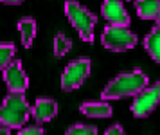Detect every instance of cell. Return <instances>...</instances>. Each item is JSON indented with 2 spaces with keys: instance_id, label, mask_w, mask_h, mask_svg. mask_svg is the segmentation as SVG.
<instances>
[{
  "instance_id": "obj_1",
  "label": "cell",
  "mask_w": 160,
  "mask_h": 135,
  "mask_svg": "<svg viewBox=\"0 0 160 135\" xmlns=\"http://www.w3.org/2000/svg\"><path fill=\"white\" fill-rule=\"evenodd\" d=\"M148 85H149V78H148L146 72H142V70L121 72L119 76H115L108 85L102 88L101 99L117 101V99L130 97V96H137Z\"/></svg>"
},
{
  "instance_id": "obj_2",
  "label": "cell",
  "mask_w": 160,
  "mask_h": 135,
  "mask_svg": "<svg viewBox=\"0 0 160 135\" xmlns=\"http://www.w3.org/2000/svg\"><path fill=\"white\" fill-rule=\"evenodd\" d=\"M31 117V106L23 92H9L0 105V122L11 130L23 128Z\"/></svg>"
},
{
  "instance_id": "obj_6",
  "label": "cell",
  "mask_w": 160,
  "mask_h": 135,
  "mask_svg": "<svg viewBox=\"0 0 160 135\" xmlns=\"http://www.w3.org/2000/svg\"><path fill=\"white\" fill-rule=\"evenodd\" d=\"M158 103H160V81H157L153 85H148L137 96H133V103H131L130 110L137 119H142V117H148L151 114Z\"/></svg>"
},
{
  "instance_id": "obj_8",
  "label": "cell",
  "mask_w": 160,
  "mask_h": 135,
  "mask_svg": "<svg viewBox=\"0 0 160 135\" xmlns=\"http://www.w3.org/2000/svg\"><path fill=\"white\" fill-rule=\"evenodd\" d=\"M102 18L112 25H130V14L124 9L122 0H102L101 4Z\"/></svg>"
},
{
  "instance_id": "obj_7",
  "label": "cell",
  "mask_w": 160,
  "mask_h": 135,
  "mask_svg": "<svg viewBox=\"0 0 160 135\" xmlns=\"http://www.w3.org/2000/svg\"><path fill=\"white\" fill-rule=\"evenodd\" d=\"M4 81L9 92H25L29 86V78L23 70L22 61L13 60L11 63L4 69Z\"/></svg>"
},
{
  "instance_id": "obj_18",
  "label": "cell",
  "mask_w": 160,
  "mask_h": 135,
  "mask_svg": "<svg viewBox=\"0 0 160 135\" xmlns=\"http://www.w3.org/2000/svg\"><path fill=\"white\" fill-rule=\"evenodd\" d=\"M106 135H124V128L119 126V124H113L106 130Z\"/></svg>"
},
{
  "instance_id": "obj_11",
  "label": "cell",
  "mask_w": 160,
  "mask_h": 135,
  "mask_svg": "<svg viewBox=\"0 0 160 135\" xmlns=\"http://www.w3.org/2000/svg\"><path fill=\"white\" fill-rule=\"evenodd\" d=\"M36 20L31 18V16H23L18 20V31H20V36H22V45L25 49H31L32 47V42L36 38Z\"/></svg>"
},
{
  "instance_id": "obj_17",
  "label": "cell",
  "mask_w": 160,
  "mask_h": 135,
  "mask_svg": "<svg viewBox=\"0 0 160 135\" xmlns=\"http://www.w3.org/2000/svg\"><path fill=\"white\" fill-rule=\"evenodd\" d=\"M18 132L22 135H42L43 133V128H42V124H32V126H23Z\"/></svg>"
},
{
  "instance_id": "obj_5",
  "label": "cell",
  "mask_w": 160,
  "mask_h": 135,
  "mask_svg": "<svg viewBox=\"0 0 160 135\" xmlns=\"http://www.w3.org/2000/svg\"><path fill=\"white\" fill-rule=\"evenodd\" d=\"M90 69H92V61L87 56L76 58L74 61H70L61 74V90L70 92V90L79 88L90 76Z\"/></svg>"
},
{
  "instance_id": "obj_15",
  "label": "cell",
  "mask_w": 160,
  "mask_h": 135,
  "mask_svg": "<svg viewBox=\"0 0 160 135\" xmlns=\"http://www.w3.org/2000/svg\"><path fill=\"white\" fill-rule=\"evenodd\" d=\"M15 52H16V47L13 43H0V70H4L13 60H15Z\"/></svg>"
},
{
  "instance_id": "obj_14",
  "label": "cell",
  "mask_w": 160,
  "mask_h": 135,
  "mask_svg": "<svg viewBox=\"0 0 160 135\" xmlns=\"http://www.w3.org/2000/svg\"><path fill=\"white\" fill-rule=\"evenodd\" d=\"M70 49H72V42L67 38L65 33H58L54 36V56L56 58H63Z\"/></svg>"
},
{
  "instance_id": "obj_12",
  "label": "cell",
  "mask_w": 160,
  "mask_h": 135,
  "mask_svg": "<svg viewBox=\"0 0 160 135\" xmlns=\"http://www.w3.org/2000/svg\"><path fill=\"white\" fill-rule=\"evenodd\" d=\"M138 18L142 20H157L160 14V0H135Z\"/></svg>"
},
{
  "instance_id": "obj_20",
  "label": "cell",
  "mask_w": 160,
  "mask_h": 135,
  "mask_svg": "<svg viewBox=\"0 0 160 135\" xmlns=\"http://www.w3.org/2000/svg\"><path fill=\"white\" fill-rule=\"evenodd\" d=\"M9 133H11V128H8L6 124L0 122V135H9Z\"/></svg>"
},
{
  "instance_id": "obj_21",
  "label": "cell",
  "mask_w": 160,
  "mask_h": 135,
  "mask_svg": "<svg viewBox=\"0 0 160 135\" xmlns=\"http://www.w3.org/2000/svg\"><path fill=\"white\" fill-rule=\"evenodd\" d=\"M157 25H160V14L157 16Z\"/></svg>"
},
{
  "instance_id": "obj_19",
  "label": "cell",
  "mask_w": 160,
  "mask_h": 135,
  "mask_svg": "<svg viewBox=\"0 0 160 135\" xmlns=\"http://www.w3.org/2000/svg\"><path fill=\"white\" fill-rule=\"evenodd\" d=\"M2 4H8V6H20L23 0H0Z\"/></svg>"
},
{
  "instance_id": "obj_10",
  "label": "cell",
  "mask_w": 160,
  "mask_h": 135,
  "mask_svg": "<svg viewBox=\"0 0 160 135\" xmlns=\"http://www.w3.org/2000/svg\"><path fill=\"white\" fill-rule=\"evenodd\" d=\"M79 112L85 114L87 117H92V119H106V117H112L113 110L106 101H87L79 106Z\"/></svg>"
},
{
  "instance_id": "obj_3",
  "label": "cell",
  "mask_w": 160,
  "mask_h": 135,
  "mask_svg": "<svg viewBox=\"0 0 160 135\" xmlns=\"http://www.w3.org/2000/svg\"><path fill=\"white\" fill-rule=\"evenodd\" d=\"M65 14L68 22L74 25L78 31V34L83 42L92 43L94 42V31L95 23H97V16H95L90 9L83 6L78 0H65Z\"/></svg>"
},
{
  "instance_id": "obj_4",
  "label": "cell",
  "mask_w": 160,
  "mask_h": 135,
  "mask_svg": "<svg viewBox=\"0 0 160 135\" xmlns=\"http://www.w3.org/2000/svg\"><path fill=\"white\" fill-rule=\"evenodd\" d=\"M101 43L106 47L108 50L113 52H121V50H128L133 49L138 43V36L130 31L128 25H106L102 31L101 36Z\"/></svg>"
},
{
  "instance_id": "obj_16",
  "label": "cell",
  "mask_w": 160,
  "mask_h": 135,
  "mask_svg": "<svg viewBox=\"0 0 160 135\" xmlns=\"http://www.w3.org/2000/svg\"><path fill=\"white\" fill-rule=\"evenodd\" d=\"M68 135H95L97 133V128L92 126V124H83V122H76L70 128L67 130Z\"/></svg>"
},
{
  "instance_id": "obj_9",
  "label": "cell",
  "mask_w": 160,
  "mask_h": 135,
  "mask_svg": "<svg viewBox=\"0 0 160 135\" xmlns=\"http://www.w3.org/2000/svg\"><path fill=\"white\" fill-rule=\"evenodd\" d=\"M58 114V103L54 99H47V97H40L36 99L34 106L31 108V115L36 121V124H43V122L52 121Z\"/></svg>"
},
{
  "instance_id": "obj_13",
  "label": "cell",
  "mask_w": 160,
  "mask_h": 135,
  "mask_svg": "<svg viewBox=\"0 0 160 135\" xmlns=\"http://www.w3.org/2000/svg\"><path fill=\"white\" fill-rule=\"evenodd\" d=\"M144 49L151 56V60L160 63V25H155L144 36Z\"/></svg>"
}]
</instances>
